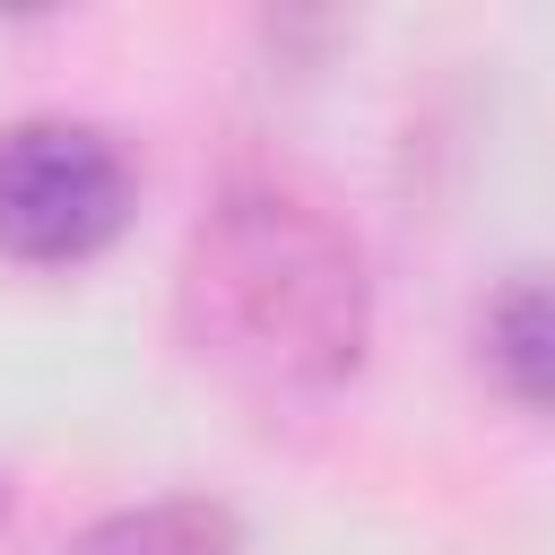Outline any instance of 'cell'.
Returning a JSON list of instances; mask_svg holds the SVG:
<instances>
[{"instance_id": "cell-1", "label": "cell", "mask_w": 555, "mask_h": 555, "mask_svg": "<svg viewBox=\"0 0 555 555\" xmlns=\"http://www.w3.org/2000/svg\"><path fill=\"white\" fill-rule=\"evenodd\" d=\"M199 364L260 399L338 390L373 338V278L356 234L295 182H225L182 243L173 286Z\"/></svg>"}, {"instance_id": "cell-2", "label": "cell", "mask_w": 555, "mask_h": 555, "mask_svg": "<svg viewBox=\"0 0 555 555\" xmlns=\"http://www.w3.org/2000/svg\"><path fill=\"white\" fill-rule=\"evenodd\" d=\"M130 225V156L113 130L69 113H26L0 130V251L26 269L95 260Z\"/></svg>"}, {"instance_id": "cell-3", "label": "cell", "mask_w": 555, "mask_h": 555, "mask_svg": "<svg viewBox=\"0 0 555 555\" xmlns=\"http://www.w3.org/2000/svg\"><path fill=\"white\" fill-rule=\"evenodd\" d=\"M486 364L520 408L555 416V269H520L486 304Z\"/></svg>"}, {"instance_id": "cell-4", "label": "cell", "mask_w": 555, "mask_h": 555, "mask_svg": "<svg viewBox=\"0 0 555 555\" xmlns=\"http://www.w3.org/2000/svg\"><path fill=\"white\" fill-rule=\"evenodd\" d=\"M69 555H243V520L217 494H165L95 520Z\"/></svg>"}, {"instance_id": "cell-5", "label": "cell", "mask_w": 555, "mask_h": 555, "mask_svg": "<svg viewBox=\"0 0 555 555\" xmlns=\"http://www.w3.org/2000/svg\"><path fill=\"white\" fill-rule=\"evenodd\" d=\"M0 520H9V477H0Z\"/></svg>"}]
</instances>
